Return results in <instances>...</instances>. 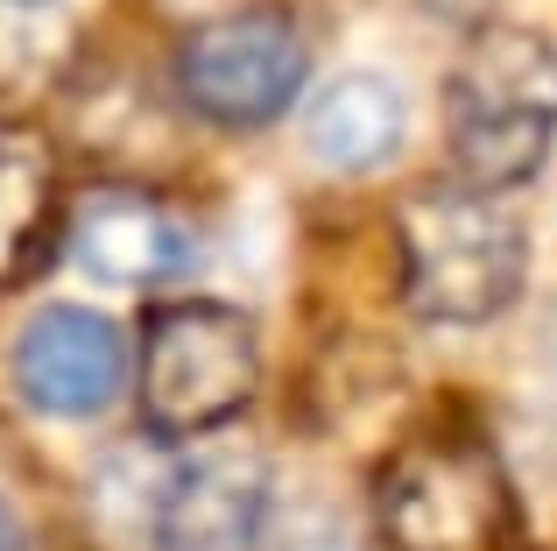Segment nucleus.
I'll return each instance as SVG.
<instances>
[{"label": "nucleus", "mask_w": 557, "mask_h": 551, "mask_svg": "<svg viewBox=\"0 0 557 551\" xmlns=\"http://www.w3.org/2000/svg\"><path fill=\"white\" fill-rule=\"evenodd\" d=\"M451 163L466 192L502 198L550 163L557 142V50L536 28L487 22L451 64Z\"/></svg>", "instance_id": "f257e3e1"}, {"label": "nucleus", "mask_w": 557, "mask_h": 551, "mask_svg": "<svg viewBox=\"0 0 557 551\" xmlns=\"http://www.w3.org/2000/svg\"><path fill=\"white\" fill-rule=\"evenodd\" d=\"M522 248L516 212L480 192H423L403 206V283L417 318L431 326H487L522 297Z\"/></svg>", "instance_id": "f03ea898"}, {"label": "nucleus", "mask_w": 557, "mask_h": 551, "mask_svg": "<svg viewBox=\"0 0 557 551\" xmlns=\"http://www.w3.org/2000/svg\"><path fill=\"white\" fill-rule=\"evenodd\" d=\"M261 382L255 318L212 297H184L141 326V417L163 439H198L247 411Z\"/></svg>", "instance_id": "7ed1b4c3"}, {"label": "nucleus", "mask_w": 557, "mask_h": 551, "mask_svg": "<svg viewBox=\"0 0 557 551\" xmlns=\"http://www.w3.org/2000/svg\"><path fill=\"white\" fill-rule=\"evenodd\" d=\"M381 530L395 551H502L508 538L502 460L459 431L403 445L381 474Z\"/></svg>", "instance_id": "20e7f679"}, {"label": "nucleus", "mask_w": 557, "mask_h": 551, "mask_svg": "<svg viewBox=\"0 0 557 551\" xmlns=\"http://www.w3.org/2000/svg\"><path fill=\"white\" fill-rule=\"evenodd\" d=\"M311 50L283 14H226L184 36L177 93L212 127H269L304 93Z\"/></svg>", "instance_id": "39448f33"}, {"label": "nucleus", "mask_w": 557, "mask_h": 551, "mask_svg": "<svg viewBox=\"0 0 557 551\" xmlns=\"http://www.w3.org/2000/svg\"><path fill=\"white\" fill-rule=\"evenodd\" d=\"M14 389L42 417H99L127 382V346L121 326L85 304H50L22 326L14 340Z\"/></svg>", "instance_id": "423d86ee"}, {"label": "nucleus", "mask_w": 557, "mask_h": 551, "mask_svg": "<svg viewBox=\"0 0 557 551\" xmlns=\"http://www.w3.org/2000/svg\"><path fill=\"white\" fill-rule=\"evenodd\" d=\"M71 262L99 283L121 290H156L177 283V276L198 262V241L163 198L149 192H85L78 212H71Z\"/></svg>", "instance_id": "0eeeda50"}, {"label": "nucleus", "mask_w": 557, "mask_h": 551, "mask_svg": "<svg viewBox=\"0 0 557 551\" xmlns=\"http://www.w3.org/2000/svg\"><path fill=\"white\" fill-rule=\"evenodd\" d=\"M269 516V467L255 453H198L156 488V551H255Z\"/></svg>", "instance_id": "6e6552de"}, {"label": "nucleus", "mask_w": 557, "mask_h": 551, "mask_svg": "<svg viewBox=\"0 0 557 551\" xmlns=\"http://www.w3.org/2000/svg\"><path fill=\"white\" fill-rule=\"evenodd\" d=\"M409 142V99L388 71H339L304 113V149L339 177L388 170Z\"/></svg>", "instance_id": "1a4fd4ad"}, {"label": "nucleus", "mask_w": 557, "mask_h": 551, "mask_svg": "<svg viewBox=\"0 0 557 551\" xmlns=\"http://www.w3.org/2000/svg\"><path fill=\"white\" fill-rule=\"evenodd\" d=\"M57 212V163L28 127L0 121V283L36 269Z\"/></svg>", "instance_id": "9d476101"}]
</instances>
